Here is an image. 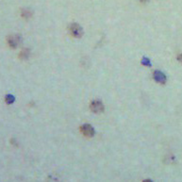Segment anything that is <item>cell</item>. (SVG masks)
<instances>
[{
    "label": "cell",
    "mask_w": 182,
    "mask_h": 182,
    "mask_svg": "<svg viewBox=\"0 0 182 182\" xmlns=\"http://www.w3.org/2000/svg\"><path fill=\"white\" fill-rule=\"evenodd\" d=\"M141 63H143L144 65H147V66H151V63H150V61L148 59H145L144 58L143 60H141Z\"/></svg>",
    "instance_id": "obj_8"
},
{
    "label": "cell",
    "mask_w": 182,
    "mask_h": 182,
    "mask_svg": "<svg viewBox=\"0 0 182 182\" xmlns=\"http://www.w3.org/2000/svg\"><path fill=\"white\" fill-rule=\"evenodd\" d=\"M154 79L158 82V83H161V84H164L166 82V77L164 75L163 73L160 72V71H156L154 73Z\"/></svg>",
    "instance_id": "obj_4"
},
{
    "label": "cell",
    "mask_w": 182,
    "mask_h": 182,
    "mask_svg": "<svg viewBox=\"0 0 182 182\" xmlns=\"http://www.w3.org/2000/svg\"><path fill=\"white\" fill-rule=\"evenodd\" d=\"M5 99H6V103L7 104H11V103H13V101H14V96L8 94L7 96H6Z\"/></svg>",
    "instance_id": "obj_6"
},
{
    "label": "cell",
    "mask_w": 182,
    "mask_h": 182,
    "mask_svg": "<svg viewBox=\"0 0 182 182\" xmlns=\"http://www.w3.org/2000/svg\"><path fill=\"white\" fill-rule=\"evenodd\" d=\"M28 57V50L27 49H26V50H23L22 52L20 53V55H19V58L20 59H27Z\"/></svg>",
    "instance_id": "obj_7"
},
{
    "label": "cell",
    "mask_w": 182,
    "mask_h": 182,
    "mask_svg": "<svg viewBox=\"0 0 182 182\" xmlns=\"http://www.w3.org/2000/svg\"><path fill=\"white\" fill-rule=\"evenodd\" d=\"M80 131L85 136V137H88V138L93 137V136L94 135V129L89 124H85V125H83V126H81L80 127Z\"/></svg>",
    "instance_id": "obj_2"
},
{
    "label": "cell",
    "mask_w": 182,
    "mask_h": 182,
    "mask_svg": "<svg viewBox=\"0 0 182 182\" xmlns=\"http://www.w3.org/2000/svg\"><path fill=\"white\" fill-rule=\"evenodd\" d=\"M141 2H146V1H148V0H141Z\"/></svg>",
    "instance_id": "obj_10"
},
{
    "label": "cell",
    "mask_w": 182,
    "mask_h": 182,
    "mask_svg": "<svg viewBox=\"0 0 182 182\" xmlns=\"http://www.w3.org/2000/svg\"><path fill=\"white\" fill-rule=\"evenodd\" d=\"M90 108H91V111H92L93 112H94V113H100V112L104 111V105L99 100L93 101L92 103H91Z\"/></svg>",
    "instance_id": "obj_3"
},
{
    "label": "cell",
    "mask_w": 182,
    "mask_h": 182,
    "mask_svg": "<svg viewBox=\"0 0 182 182\" xmlns=\"http://www.w3.org/2000/svg\"><path fill=\"white\" fill-rule=\"evenodd\" d=\"M69 31L71 33V35L75 38H80L83 34V30L81 27L77 25V23H73V24L69 27Z\"/></svg>",
    "instance_id": "obj_1"
},
{
    "label": "cell",
    "mask_w": 182,
    "mask_h": 182,
    "mask_svg": "<svg viewBox=\"0 0 182 182\" xmlns=\"http://www.w3.org/2000/svg\"><path fill=\"white\" fill-rule=\"evenodd\" d=\"M178 60L180 62H182V54L178 55Z\"/></svg>",
    "instance_id": "obj_9"
},
{
    "label": "cell",
    "mask_w": 182,
    "mask_h": 182,
    "mask_svg": "<svg viewBox=\"0 0 182 182\" xmlns=\"http://www.w3.org/2000/svg\"><path fill=\"white\" fill-rule=\"evenodd\" d=\"M19 42H20V38L18 36H11V37L8 38L9 45L13 48H16V46L18 45Z\"/></svg>",
    "instance_id": "obj_5"
}]
</instances>
